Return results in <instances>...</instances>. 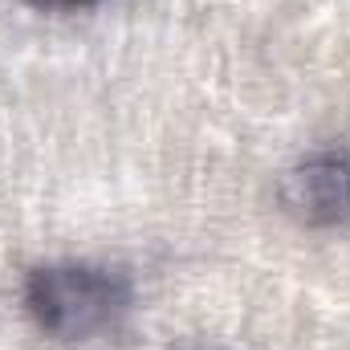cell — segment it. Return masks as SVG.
<instances>
[{
  "mask_svg": "<svg viewBox=\"0 0 350 350\" xmlns=\"http://www.w3.org/2000/svg\"><path fill=\"white\" fill-rule=\"evenodd\" d=\"M131 277L102 261H45L25 273L29 318L57 338H90L131 310Z\"/></svg>",
  "mask_w": 350,
  "mask_h": 350,
  "instance_id": "6da1fadb",
  "label": "cell"
},
{
  "mask_svg": "<svg viewBox=\"0 0 350 350\" xmlns=\"http://www.w3.org/2000/svg\"><path fill=\"white\" fill-rule=\"evenodd\" d=\"M281 204L306 224L350 220V147H318L281 175Z\"/></svg>",
  "mask_w": 350,
  "mask_h": 350,
  "instance_id": "7a4b0ae2",
  "label": "cell"
},
{
  "mask_svg": "<svg viewBox=\"0 0 350 350\" xmlns=\"http://www.w3.org/2000/svg\"><path fill=\"white\" fill-rule=\"evenodd\" d=\"M37 8H82V4H94V0H29Z\"/></svg>",
  "mask_w": 350,
  "mask_h": 350,
  "instance_id": "3957f363",
  "label": "cell"
}]
</instances>
